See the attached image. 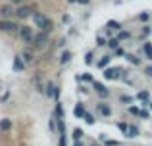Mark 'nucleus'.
I'll use <instances>...</instances> for the list:
<instances>
[{
  "label": "nucleus",
  "mask_w": 152,
  "mask_h": 146,
  "mask_svg": "<svg viewBox=\"0 0 152 146\" xmlns=\"http://www.w3.org/2000/svg\"><path fill=\"white\" fill-rule=\"evenodd\" d=\"M33 21H35V25H37L42 33H50L52 27H54V23H52L45 14H41V12H35L33 14Z\"/></svg>",
  "instance_id": "nucleus-1"
},
{
  "label": "nucleus",
  "mask_w": 152,
  "mask_h": 146,
  "mask_svg": "<svg viewBox=\"0 0 152 146\" xmlns=\"http://www.w3.org/2000/svg\"><path fill=\"white\" fill-rule=\"evenodd\" d=\"M19 38H21L23 42H31L33 44V38H35V33H33V27L29 25H19Z\"/></svg>",
  "instance_id": "nucleus-2"
},
{
  "label": "nucleus",
  "mask_w": 152,
  "mask_h": 146,
  "mask_svg": "<svg viewBox=\"0 0 152 146\" xmlns=\"http://www.w3.org/2000/svg\"><path fill=\"white\" fill-rule=\"evenodd\" d=\"M58 146H67V135H66V121L58 119Z\"/></svg>",
  "instance_id": "nucleus-3"
},
{
  "label": "nucleus",
  "mask_w": 152,
  "mask_h": 146,
  "mask_svg": "<svg viewBox=\"0 0 152 146\" xmlns=\"http://www.w3.org/2000/svg\"><path fill=\"white\" fill-rule=\"evenodd\" d=\"M121 73H123V69H119V68H106L102 75L108 81H118V79L121 77Z\"/></svg>",
  "instance_id": "nucleus-4"
},
{
  "label": "nucleus",
  "mask_w": 152,
  "mask_h": 146,
  "mask_svg": "<svg viewBox=\"0 0 152 146\" xmlns=\"http://www.w3.org/2000/svg\"><path fill=\"white\" fill-rule=\"evenodd\" d=\"M0 31H4V33H15V31H19V25L15 21H12V19H4V21H0Z\"/></svg>",
  "instance_id": "nucleus-5"
},
{
  "label": "nucleus",
  "mask_w": 152,
  "mask_h": 146,
  "mask_svg": "<svg viewBox=\"0 0 152 146\" xmlns=\"http://www.w3.org/2000/svg\"><path fill=\"white\" fill-rule=\"evenodd\" d=\"M46 42H48V33H42V31H41V33L35 35V38H33L35 48H45Z\"/></svg>",
  "instance_id": "nucleus-6"
},
{
  "label": "nucleus",
  "mask_w": 152,
  "mask_h": 146,
  "mask_svg": "<svg viewBox=\"0 0 152 146\" xmlns=\"http://www.w3.org/2000/svg\"><path fill=\"white\" fill-rule=\"evenodd\" d=\"M33 8L31 6H21V8H18L15 10V17L18 19H27V17H33Z\"/></svg>",
  "instance_id": "nucleus-7"
},
{
  "label": "nucleus",
  "mask_w": 152,
  "mask_h": 146,
  "mask_svg": "<svg viewBox=\"0 0 152 146\" xmlns=\"http://www.w3.org/2000/svg\"><path fill=\"white\" fill-rule=\"evenodd\" d=\"M96 112L100 113L102 117H110V115H112V108H110V104H108V102H102V100L96 104Z\"/></svg>",
  "instance_id": "nucleus-8"
},
{
  "label": "nucleus",
  "mask_w": 152,
  "mask_h": 146,
  "mask_svg": "<svg viewBox=\"0 0 152 146\" xmlns=\"http://www.w3.org/2000/svg\"><path fill=\"white\" fill-rule=\"evenodd\" d=\"M93 86H94V90H96V94L100 98H108V96H110V90H108L102 83H93Z\"/></svg>",
  "instance_id": "nucleus-9"
},
{
  "label": "nucleus",
  "mask_w": 152,
  "mask_h": 146,
  "mask_svg": "<svg viewBox=\"0 0 152 146\" xmlns=\"http://www.w3.org/2000/svg\"><path fill=\"white\" fill-rule=\"evenodd\" d=\"M58 86L54 85V83H46V86H45V94L48 98H56V94H58Z\"/></svg>",
  "instance_id": "nucleus-10"
},
{
  "label": "nucleus",
  "mask_w": 152,
  "mask_h": 146,
  "mask_svg": "<svg viewBox=\"0 0 152 146\" xmlns=\"http://www.w3.org/2000/svg\"><path fill=\"white\" fill-rule=\"evenodd\" d=\"M12 14H15V10L12 8V4H4V6H0V15H4V17H10Z\"/></svg>",
  "instance_id": "nucleus-11"
},
{
  "label": "nucleus",
  "mask_w": 152,
  "mask_h": 146,
  "mask_svg": "<svg viewBox=\"0 0 152 146\" xmlns=\"http://www.w3.org/2000/svg\"><path fill=\"white\" fill-rule=\"evenodd\" d=\"M110 62H112V56H102L100 60L96 62V68L98 69H106L108 65H110Z\"/></svg>",
  "instance_id": "nucleus-12"
},
{
  "label": "nucleus",
  "mask_w": 152,
  "mask_h": 146,
  "mask_svg": "<svg viewBox=\"0 0 152 146\" xmlns=\"http://www.w3.org/2000/svg\"><path fill=\"white\" fill-rule=\"evenodd\" d=\"M21 60L25 62V64H33L35 62V54L31 52V50H23L21 52Z\"/></svg>",
  "instance_id": "nucleus-13"
},
{
  "label": "nucleus",
  "mask_w": 152,
  "mask_h": 146,
  "mask_svg": "<svg viewBox=\"0 0 152 146\" xmlns=\"http://www.w3.org/2000/svg\"><path fill=\"white\" fill-rule=\"evenodd\" d=\"M25 69V62L21 60V56H15L14 58V71H23Z\"/></svg>",
  "instance_id": "nucleus-14"
},
{
  "label": "nucleus",
  "mask_w": 152,
  "mask_h": 146,
  "mask_svg": "<svg viewBox=\"0 0 152 146\" xmlns=\"http://www.w3.org/2000/svg\"><path fill=\"white\" fill-rule=\"evenodd\" d=\"M135 100H141V102H150V92L148 90H141V92H137L135 94Z\"/></svg>",
  "instance_id": "nucleus-15"
},
{
  "label": "nucleus",
  "mask_w": 152,
  "mask_h": 146,
  "mask_svg": "<svg viewBox=\"0 0 152 146\" xmlns=\"http://www.w3.org/2000/svg\"><path fill=\"white\" fill-rule=\"evenodd\" d=\"M139 133H141V129H139V127H135V125H129V129H127L125 137H127V139H135V137H139Z\"/></svg>",
  "instance_id": "nucleus-16"
},
{
  "label": "nucleus",
  "mask_w": 152,
  "mask_h": 146,
  "mask_svg": "<svg viewBox=\"0 0 152 146\" xmlns=\"http://www.w3.org/2000/svg\"><path fill=\"white\" fill-rule=\"evenodd\" d=\"M85 106H83V104H77V106H75V108H73V115L75 117H81V119H83V117H85Z\"/></svg>",
  "instance_id": "nucleus-17"
},
{
  "label": "nucleus",
  "mask_w": 152,
  "mask_h": 146,
  "mask_svg": "<svg viewBox=\"0 0 152 146\" xmlns=\"http://www.w3.org/2000/svg\"><path fill=\"white\" fill-rule=\"evenodd\" d=\"M54 117L56 119H64V106L60 102H56V110H54Z\"/></svg>",
  "instance_id": "nucleus-18"
},
{
  "label": "nucleus",
  "mask_w": 152,
  "mask_h": 146,
  "mask_svg": "<svg viewBox=\"0 0 152 146\" xmlns=\"http://www.w3.org/2000/svg\"><path fill=\"white\" fill-rule=\"evenodd\" d=\"M69 60H71V52H69V50H64V52H62V56H60V64H62V65H66Z\"/></svg>",
  "instance_id": "nucleus-19"
},
{
  "label": "nucleus",
  "mask_w": 152,
  "mask_h": 146,
  "mask_svg": "<svg viewBox=\"0 0 152 146\" xmlns=\"http://www.w3.org/2000/svg\"><path fill=\"white\" fill-rule=\"evenodd\" d=\"M125 58H127V62H129V64L141 65V58H137V56H135V54H125Z\"/></svg>",
  "instance_id": "nucleus-20"
},
{
  "label": "nucleus",
  "mask_w": 152,
  "mask_h": 146,
  "mask_svg": "<svg viewBox=\"0 0 152 146\" xmlns=\"http://www.w3.org/2000/svg\"><path fill=\"white\" fill-rule=\"evenodd\" d=\"M142 50H145L146 58H148V60H152V42H145V46H142Z\"/></svg>",
  "instance_id": "nucleus-21"
},
{
  "label": "nucleus",
  "mask_w": 152,
  "mask_h": 146,
  "mask_svg": "<svg viewBox=\"0 0 152 146\" xmlns=\"http://www.w3.org/2000/svg\"><path fill=\"white\" fill-rule=\"evenodd\" d=\"M0 129H2V131H10L12 129V121L10 119H2L0 121Z\"/></svg>",
  "instance_id": "nucleus-22"
},
{
  "label": "nucleus",
  "mask_w": 152,
  "mask_h": 146,
  "mask_svg": "<svg viewBox=\"0 0 152 146\" xmlns=\"http://www.w3.org/2000/svg\"><path fill=\"white\" fill-rule=\"evenodd\" d=\"M83 135H85V133H83V129H73V135H71V137H73V140H81L83 139Z\"/></svg>",
  "instance_id": "nucleus-23"
},
{
  "label": "nucleus",
  "mask_w": 152,
  "mask_h": 146,
  "mask_svg": "<svg viewBox=\"0 0 152 146\" xmlns=\"http://www.w3.org/2000/svg\"><path fill=\"white\" fill-rule=\"evenodd\" d=\"M115 125H118V129H119V131L123 133V135H125V133H127V129H129V125H127L125 121H118Z\"/></svg>",
  "instance_id": "nucleus-24"
},
{
  "label": "nucleus",
  "mask_w": 152,
  "mask_h": 146,
  "mask_svg": "<svg viewBox=\"0 0 152 146\" xmlns=\"http://www.w3.org/2000/svg\"><path fill=\"white\" fill-rule=\"evenodd\" d=\"M83 121H85V123H89V125H93L96 119H94V115H93V113H89V112H87V113H85V117H83Z\"/></svg>",
  "instance_id": "nucleus-25"
},
{
  "label": "nucleus",
  "mask_w": 152,
  "mask_h": 146,
  "mask_svg": "<svg viewBox=\"0 0 152 146\" xmlns=\"http://www.w3.org/2000/svg\"><path fill=\"white\" fill-rule=\"evenodd\" d=\"M108 27H110V29L119 31V29H121V23H118V21H114V19H110V21H108Z\"/></svg>",
  "instance_id": "nucleus-26"
},
{
  "label": "nucleus",
  "mask_w": 152,
  "mask_h": 146,
  "mask_svg": "<svg viewBox=\"0 0 152 146\" xmlns=\"http://www.w3.org/2000/svg\"><path fill=\"white\" fill-rule=\"evenodd\" d=\"M129 37H131V33H129V31H121V33H119L115 38H118V41L121 42V41H125V38H129Z\"/></svg>",
  "instance_id": "nucleus-27"
},
{
  "label": "nucleus",
  "mask_w": 152,
  "mask_h": 146,
  "mask_svg": "<svg viewBox=\"0 0 152 146\" xmlns=\"http://www.w3.org/2000/svg\"><path fill=\"white\" fill-rule=\"evenodd\" d=\"M93 62H94V54H93V52H87V54H85V64L91 65Z\"/></svg>",
  "instance_id": "nucleus-28"
},
{
  "label": "nucleus",
  "mask_w": 152,
  "mask_h": 146,
  "mask_svg": "<svg viewBox=\"0 0 152 146\" xmlns=\"http://www.w3.org/2000/svg\"><path fill=\"white\" fill-rule=\"evenodd\" d=\"M129 113H131V115H139V117H141V110H139L137 106H129Z\"/></svg>",
  "instance_id": "nucleus-29"
},
{
  "label": "nucleus",
  "mask_w": 152,
  "mask_h": 146,
  "mask_svg": "<svg viewBox=\"0 0 152 146\" xmlns=\"http://www.w3.org/2000/svg\"><path fill=\"white\" fill-rule=\"evenodd\" d=\"M108 46H110V48H119V41H118V38H112V41L110 42H108Z\"/></svg>",
  "instance_id": "nucleus-30"
},
{
  "label": "nucleus",
  "mask_w": 152,
  "mask_h": 146,
  "mask_svg": "<svg viewBox=\"0 0 152 146\" xmlns=\"http://www.w3.org/2000/svg\"><path fill=\"white\" fill-rule=\"evenodd\" d=\"M79 79H81V81H85V83H94V81H93V75H89V73L81 75V77H79Z\"/></svg>",
  "instance_id": "nucleus-31"
},
{
  "label": "nucleus",
  "mask_w": 152,
  "mask_h": 146,
  "mask_svg": "<svg viewBox=\"0 0 152 146\" xmlns=\"http://www.w3.org/2000/svg\"><path fill=\"white\" fill-rule=\"evenodd\" d=\"M104 44H108V42H106V38L98 35V37H96V46H104Z\"/></svg>",
  "instance_id": "nucleus-32"
},
{
  "label": "nucleus",
  "mask_w": 152,
  "mask_h": 146,
  "mask_svg": "<svg viewBox=\"0 0 152 146\" xmlns=\"http://www.w3.org/2000/svg\"><path fill=\"white\" fill-rule=\"evenodd\" d=\"M139 19H141V21H148V19H150V14H148V12H142V14L139 15Z\"/></svg>",
  "instance_id": "nucleus-33"
},
{
  "label": "nucleus",
  "mask_w": 152,
  "mask_h": 146,
  "mask_svg": "<svg viewBox=\"0 0 152 146\" xmlns=\"http://www.w3.org/2000/svg\"><path fill=\"white\" fill-rule=\"evenodd\" d=\"M48 127H50V131H52V133L56 131V117H52V119L48 121Z\"/></svg>",
  "instance_id": "nucleus-34"
},
{
  "label": "nucleus",
  "mask_w": 152,
  "mask_h": 146,
  "mask_svg": "<svg viewBox=\"0 0 152 146\" xmlns=\"http://www.w3.org/2000/svg\"><path fill=\"white\" fill-rule=\"evenodd\" d=\"M104 146H119V142H118V140H104Z\"/></svg>",
  "instance_id": "nucleus-35"
},
{
  "label": "nucleus",
  "mask_w": 152,
  "mask_h": 146,
  "mask_svg": "<svg viewBox=\"0 0 152 146\" xmlns=\"http://www.w3.org/2000/svg\"><path fill=\"white\" fill-rule=\"evenodd\" d=\"M115 56L118 58H121V56H125V50L121 48V46H119V48H115Z\"/></svg>",
  "instance_id": "nucleus-36"
},
{
  "label": "nucleus",
  "mask_w": 152,
  "mask_h": 146,
  "mask_svg": "<svg viewBox=\"0 0 152 146\" xmlns=\"http://www.w3.org/2000/svg\"><path fill=\"white\" fill-rule=\"evenodd\" d=\"M119 100H121V102H125V104H129V102H133L135 98H131V96H121Z\"/></svg>",
  "instance_id": "nucleus-37"
},
{
  "label": "nucleus",
  "mask_w": 152,
  "mask_h": 146,
  "mask_svg": "<svg viewBox=\"0 0 152 146\" xmlns=\"http://www.w3.org/2000/svg\"><path fill=\"white\" fill-rule=\"evenodd\" d=\"M141 117H142V119H148V117H150V113L146 112V110H141Z\"/></svg>",
  "instance_id": "nucleus-38"
},
{
  "label": "nucleus",
  "mask_w": 152,
  "mask_h": 146,
  "mask_svg": "<svg viewBox=\"0 0 152 146\" xmlns=\"http://www.w3.org/2000/svg\"><path fill=\"white\" fill-rule=\"evenodd\" d=\"M145 75H146V77H152V64H150L148 68L145 69Z\"/></svg>",
  "instance_id": "nucleus-39"
},
{
  "label": "nucleus",
  "mask_w": 152,
  "mask_h": 146,
  "mask_svg": "<svg viewBox=\"0 0 152 146\" xmlns=\"http://www.w3.org/2000/svg\"><path fill=\"white\" fill-rule=\"evenodd\" d=\"M73 146H85V144H83V140H73Z\"/></svg>",
  "instance_id": "nucleus-40"
},
{
  "label": "nucleus",
  "mask_w": 152,
  "mask_h": 146,
  "mask_svg": "<svg viewBox=\"0 0 152 146\" xmlns=\"http://www.w3.org/2000/svg\"><path fill=\"white\" fill-rule=\"evenodd\" d=\"M79 4H83V6H87V4H91V0H77Z\"/></svg>",
  "instance_id": "nucleus-41"
},
{
  "label": "nucleus",
  "mask_w": 152,
  "mask_h": 146,
  "mask_svg": "<svg viewBox=\"0 0 152 146\" xmlns=\"http://www.w3.org/2000/svg\"><path fill=\"white\" fill-rule=\"evenodd\" d=\"M145 106H146V108H148V110H152V102H146Z\"/></svg>",
  "instance_id": "nucleus-42"
},
{
  "label": "nucleus",
  "mask_w": 152,
  "mask_h": 146,
  "mask_svg": "<svg viewBox=\"0 0 152 146\" xmlns=\"http://www.w3.org/2000/svg\"><path fill=\"white\" fill-rule=\"evenodd\" d=\"M12 4H19V2H23V0H10Z\"/></svg>",
  "instance_id": "nucleus-43"
},
{
  "label": "nucleus",
  "mask_w": 152,
  "mask_h": 146,
  "mask_svg": "<svg viewBox=\"0 0 152 146\" xmlns=\"http://www.w3.org/2000/svg\"><path fill=\"white\" fill-rule=\"evenodd\" d=\"M67 2H69V4H73V2H77V0H67Z\"/></svg>",
  "instance_id": "nucleus-44"
},
{
  "label": "nucleus",
  "mask_w": 152,
  "mask_h": 146,
  "mask_svg": "<svg viewBox=\"0 0 152 146\" xmlns=\"http://www.w3.org/2000/svg\"><path fill=\"white\" fill-rule=\"evenodd\" d=\"M93 146H100V144H93Z\"/></svg>",
  "instance_id": "nucleus-45"
}]
</instances>
